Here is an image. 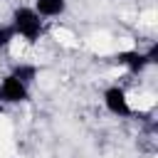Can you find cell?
<instances>
[{
    "label": "cell",
    "instance_id": "5",
    "mask_svg": "<svg viewBox=\"0 0 158 158\" xmlns=\"http://www.w3.org/2000/svg\"><path fill=\"white\" fill-rule=\"evenodd\" d=\"M10 74H12V77H17L22 84L32 86V84L37 81V77H40V67H37V64H32V62H17V64H12Z\"/></svg>",
    "mask_w": 158,
    "mask_h": 158
},
{
    "label": "cell",
    "instance_id": "8",
    "mask_svg": "<svg viewBox=\"0 0 158 158\" xmlns=\"http://www.w3.org/2000/svg\"><path fill=\"white\" fill-rule=\"evenodd\" d=\"M143 54H146V59H148V67L158 64V42H151V44L143 49Z\"/></svg>",
    "mask_w": 158,
    "mask_h": 158
},
{
    "label": "cell",
    "instance_id": "9",
    "mask_svg": "<svg viewBox=\"0 0 158 158\" xmlns=\"http://www.w3.org/2000/svg\"><path fill=\"white\" fill-rule=\"evenodd\" d=\"M2 109H5V106H2V104H0V114H2Z\"/></svg>",
    "mask_w": 158,
    "mask_h": 158
},
{
    "label": "cell",
    "instance_id": "1",
    "mask_svg": "<svg viewBox=\"0 0 158 158\" xmlns=\"http://www.w3.org/2000/svg\"><path fill=\"white\" fill-rule=\"evenodd\" d=\"M10 25L15 30V37H20L27 44H37L44 35V17H40V12L32 5L15 7L10 15Z\"/></svg>",
    "mask_w": 158,
    "mask_h": 158
},
{
    "label": "cell",
    "instance_id": "2",
    "mask_svg": "<svg viewBox=\"0 0 158 158\" xmlns=\"http://www.w3.org/2000/svg\"><path fill=\"white\" fill-rule=\"evenodd\" d=\"M101 101H104V109H106L111 116H116V118H131V116H133L131 99H128L126 89L118 86V84L106 86L104 94H101Z\"/></svg>",
    "mask_w": 158,
    "mask_h": 158
},
{
    "label": "cell",
    "instance_id": "7",
    "mask_svg": "<svg viewBox=\"0 0 158 158\" xmlns=\"http://www.w3.org/2000/svg\"><path fill=\"white\" fill-rule=\"evenodd\" d=\"M15 40H17V37H15L12 25H10V22H2V25H0V49H7Z\"/></svg>",
    "mask_w": 158,
    "mask_h": 158
},
{
    "label": "cell",
    "instance_id": "3",
    "mask_svg": "<svg viewBox=\"0 0 158 158\" xmlns=\"http://www.w3.org/2000/svg\"><path fill=\"white\" fill-rule=\"evenodd\" d=\"M32 96V86L22 84L17 77L5 74L0 79V104L2 106H12V104H25Z\"/></svg>",
    "mask_w": 158,
    "mask_h": 158
},
{
    "label": "cell",
    "instance_id": "6",
    "mask_svg": "<svg viewBox=\"0 0 158 158\" xmlns=\"http://www.w3.org/2000/svg\"><path fill=\"white\" fill-rule=\"evenodd\" d=\"M37 12H40V17H59V15H64L67 12V0H35V5H32Z\"/></svg>",
    "mask_w": 158,
    "mask_h": 158
},
{
    "label": "cell",
    "instance_id": "4",
    "mask_svg": "<svg viewBox=\"0 0 158 158\" xmlns=\"http://www.w3.org/2000/svg\"><path fill=\"white\" fill-rule=\"evenodd\" d=\"M111 62L123 67L128 74H141V72L148 69V59H146L143 49H121L111 57Z\"/></svg>",
    "mask_w": 158,
    "mask_h": 158
}]
</instances>
